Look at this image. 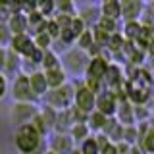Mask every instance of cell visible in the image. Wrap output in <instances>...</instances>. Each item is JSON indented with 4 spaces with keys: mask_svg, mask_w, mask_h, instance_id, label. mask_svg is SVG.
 <instances>
[{
    "mask_svg": "<svg viewBox=\"0 0 154 154\" xmlns=\"http://www.w3.org/2000/svg\"><path fill=\"white\" fill-rule=\"evenodd\" d=\"M41 144V135L35 131L31 123H25V125H19L17 127V133H16V146L21 154H31L35 152Z\"/></svg>",
    "mask_w": 154,
    "mask_h": 154,
    "instance_id": "1",
    "label": "cell"
},
{
    "mask_svg": "<svg viewBox=\"0 0 154 154\" xmlns=\"http://www.w3.org/2000/svg\"><path fill=\"white\" fill-rule=\"evenodd\" d=\"M75 98V89L71 85H64L56 91H50L46 93V102H48V108L56 110H66V106L71 104V100Z\"/></svg>",
    "mask_w": 154,
    "mask_h": 154,
    "instance_id": "2",
    "label": "cell"
},
{
    "mask_svg": "<svg viewBox=\"0 0 154 154\" xmlns=\"http://www.w3.org/2000/svg\"><path fill=\"white\" fill-rule=\"evenodd\" d=\"M64 64L66 67L71 71V73H85L87 71V62H89V54L83 50H79V48H73V50H69V52H66V56H64Z\"/></svg>",
    "mask_w": 154,
    "mask_h": 154,
    "instance_id": "3",
    "label": "cell"
},
{
    "mask_svg": "<svg viewBox=\"0 0 154 154\" xmlns=\"http://www.w3.org/2000/svg\"><path fill=\"white\" fill-rule=\"evenodd\" d=\"M14 98L17 100V104H29L31 100L37 98L31 91V85H29V75L16 77V81H14Z\"/></svg>",
    "mask_w": 154,
    "mask_h": 154,
    "instance_id": "4",
    "label": "cell"
},
{
    "mask_svg": "<svg viewBox=\"0 0 154 154\" xmlns=\"http://www.w3.org/2000/svg\"><path fill=\"white\" fill-rule=\"evenodd\" d=\"M75 104H77V110H81L83 114H89L93 112V108L96 106V94L91 93L87 87H79L75 91Z\"/></svg>",
    "mask_w": 154,
    "mask_h": 154,
    "instance_id": "5",
    "label": "cell"
},
{
    "mask_svg": "<svg viewBox=\"0 0 154 154\" xmlns=\"http://www.w3.org/2000/svg\"><path fill=\"white\" fill-rule=\"evenodd\" d=\"M96 108H98L96 112H100L104 118L106 116H114L116 110H118V100L110 91H104V93L96 96Z\"/></svg>",
    "mask_w": 154,
    "mask_h": 154,
    "instance_id": "6",
    "label": "cell"
},
{
    "mask_svg": "<svg viewBox=\"0 0 154 154\" xmlns=\"http://www.w3.org/2000/svg\"><path fill=\"white\" fill-rule=\"evenodd\" d=\"M106 71H108V62L100 54V56H94L93 60H89L85 73H87V79H104Z\"/></svg>",
    "mask_w": 154,
    "mask_h": 154,
    "instance_id": "7",
    "label": "cell"
},
{
    "mask_svg": "<svg viewBox=\"0 0 154 154\" xmlns=\"http://www.w3.org/2000/svg\"><path fill=\"white\" fill-rule=\"evenodd\" d=\"M10 45H12V52H16V54H23L25 58H29L31 52L35 50V42H33L27 35H14Z\"/></svg>",
    "mask_w": 154,
    "mask_h": 154,
    "instance_id": "8",
    "label": "cell"
},
{
    "mask_svg": "<svg viewBox=\"0 0 154 154\" xmlns=\"http://www.w3.org/2000/svg\"><path fill=\"white\" fill-rule=\"evenodd\" d=\"M118 122L123 125V127H131L135 122V110L131 108V104L127 102L125 98H122V102L118 100Z\"/></svg>",
    "mask_w": 154,
    "mask_h": 154,
    "instance_id": "9",
    "label": "cell"
},
{
    "mask_svg": "<svg viewBox=\"0 0 154 154\" xmlns=\"http://www.w3.org/2000/svg\"><path fill=\"white\" fill-rule=\"evenodd\" d=\"M50 144H52V152H56V154H71L73 152V141H71L69 135H54Z\"/></svg>",
    "mask_w": 154,
    "mask_h": 154,
    "instance_id": "10",
    "label": "cell"
},
{
    "mask_svg": "<svg viewBox=\"0 0 154 154\" xmlns=\"http://www.w3.org/2000/svg\"><path fill=\"white\" fill-rule=\"evenodd\" d=\"M29 85H31V91H33V94H35V96L46 94L48 83H46L45 71H35L33 75H29Z\"/></svg>",
    "mask_w": 154,
    "mask_h": 154,
    "instance_id": "11",
    "label": "cell"
},
{
    "mask_svg": "<svg viewBox=\"0 0 154 154\" xmlns=\"http://www.w3.org/2000/svg\"><path fill=\"white\" fill-rule=\"evenodd\" d=\"M8 29H10V33H12V37L14 35H25V31H27V16H23V14H12V17L8 19Z\"/></svg>",
    "mask_w": 154,
    "mask_h": 154,
    "instance_id": "12",
    "label": "cell"
},
{
    "mask_svg": "<svg viewBox=\"0 0 154 154\" xmlns=\"http://www.w3.org/2000/svg\"><path fill=\"white\" fill-rule=\"evenodd\" d=\"M100 14H102V17H108L116 21V19L122 17V2H118V0H106V2L100 4Z\"/></svg>",
    "mask_w": 154,
    "mask_h": 154,
    "instance_id": "13",
    "label": "cell"
},
{
    "mask_svg": "<svg viewBox=\"0 0 154 154\" xmlns=\"http://www.w3.org/2000/svg\"><path fill=\"white\" fill-rule=\"evenodd\" d=\"M45 77H46L48 89H52V91H56V89H60V87L66 85V73L62 71V67H56V69L45 71Z\"/></svg>",
    "mask_w": 154,
    "mask_h": 154,
    "instance_id": "14",
    "label": "cell"
},
{
    "mask_svg": "<svg viewBox=\"0 0 154 154\" xmlns=\"http://www.w3.org/2000/svg\"><path fill=\"white\" fill-rule=\"evenodd\" d=\"M141 10H143L141 2H122V16L127 21H137Z\"/></svg>",
    "mask_w": 154,
    "mask_h": 154,
    "instance_id": "15",
    "label": "cell"
},
{
    "mask_svg": "<svg viewBox=\"0 0 154 154\" xmlns=\"http://www.w3.org/2000/svg\"><path fill=\"white\" fill-rule=\"evenodd\" d=\"M69 137L71 141H81L83 143L87 137H89V127H87V123H73L69 129Z\"/></svg>",
    "mask_w": 154,
    "mask_h": 154,
    "instance_id": "16",
    "label": "cell"
},
{
    "mask_svg": "<svg viewBox=\"0 0 154 154\" xmlns=\"http://www.w3.org/2000/svg\"><path fill=\"white\" fill-rule=\"evenodd\" d=\"M4 69L10 71V73H16L17 69H21V62H19L16 52H12V50L6 52V66H4Z\"/></svg>",
    "mask_w": 154,
    "mask_h": 154,
    "instance_id": "17",
    "label": "cell"
},
{
    "mask_svg": "<svg viewBox=\"0 0 154 154\" xmlns=\"http://www.w3.org/2000/svg\"><path fill=\"white\" fill-rule=\"evenodd\" d=\"M41 66L45 67L46 71L60 67V66H58V56H56L52 50H45V52H42V62H41Z\"/></svg>",
    "mask_w": 154,
    "mask_h": 154,
    "instance_id": "18",
    "label": "cell"
},
{
    "mask_svg": "<svg viewBox=\"0 0 154 154\" xmlns=\"http://www.w3.org/2000/svg\"><path fill=\"white\" fill-rule=\"evenodd\" d=\"M141 27H143V25H141L139 21H127V23H125V33H123V37L127 38V41L135 42V41H137V37H139Z\"/></svg>",
    "mask_w": 154,
    "mask_h": 154,
    "instance_id": "19",
    "label": "cell"
},
{
    "mask_svg": "<svg viewBox=\"0 0 154 154\" xmlns=\"http://www.w3.org/2000/svg\"><path fill=\"white\" fill-rule=\"evenodd\" d=\"M89 122H91V123H89V127H91V129H94V131H102L108 119H106L100 112H93V114L89 116Z\"/></svg>",
    "mask_w": 154,
    "mask_h": 154,
    "instance_id": "20",
    "label": "cell"
},
{
    "mask_svg": "<svg viewBox=\"0 0 154 154\" xmlns=\"http://www.w3.org/2000/svg\"><path fill=\"white\" fill-rule=\"evenodd\" d=\"M31 125L35 127V131H37L38 135H41V137H42V135H46L48 127H50V125L46 123V119L42 118V114H35V118L31 119Z\"/></svg>",
    "mask_w": 154,
    "mask_h": 154,
    "instance_id": "21",
    "label": "cell"
},
{
    "mask_svg": "<svg viewBox=\"0 0 154 154\" xmlns=\"http://www.w3.org/2000/svg\"><path fill=\"white\" fill-rule=\"evenodd\" d=\"M93 45H94V41H93V33H91V31H85L83 35L77 38V48L83 50V52H89V48Z\"/></svg>",
    "mask_w": 154,
    "mask_h": 154,
    "instance_id": "22",
    "label": "cell"
},
{
    "mask_svg": "<svg viewBox=\"0 0 154 154\" xmlns=\"http://www.w3.org/2000/svg\"><path fill=\"white\" fill-rule=\"evenodd\" d=\"M81 154H98V144H96V141L93 137H87L83 143H81Z\"/></svg>",
    "mask_w": 154,
    "mask_h": 154,
    "instance_id": "23",
    "label": "cell"
},
{
    "mask_svg": "<svg viewBox=\"0 0 154 154\" xmlns=\"http://www.w3.org/2000/svg\"><path fill=\"white\" fill-rule=\"evenodd\" d=\"M123 45H125V38L123 37H119V35H110L108 38V48L112 52H123Z\"/></svg>",
    "mask_w": 154,
    "mask_h": 154,
    "instance_id": "24",
    "label": "cell"
},
{
    "mask_svg": "<svg viewBox=\"0 0 154 154\" xmlns=\"http://www.w3.org/2000/svg\"><path fill=\"white\" fill-rule=\"evenodd\" d=\"M67 29H69L71 35L75 37V41H77V38H79L81 35H83L85 31H87V29H85V23L81 21L79 17H73V19H71V23H69V27H67Z\"/></svg>",
    "mask_w": 154,
    "mask_h": 154,
    "instance_id": "25",
    "label": "cell"
},
{
    "mask_svg": "<svg viewBox=\"0 0 154 154\" xmlns=\"http://www.w3.org/2000/svg\"><path fill=\"white\" fill-rule=\"evenodd\" d=\"M96 27H98L100 31H104L106 35H114L116 33V21H112V19H108V17H100L98 23H96Z\"/></svg>",
    "mask_w": 154,
    "mask_h": 154,
    "instance_id": "26",
    "label": "cell"
},
{
    "mask_svg": "<svg viewBox=\"0 0 154 154\" xmlns=\"http://www.w3.org/2000/svg\"><path fill=\"white\" fill-rule=\"evenodd\" d=\"M152 29H148V27H141V31H139V37H137V41L135 42H139L141 46H148V42H150V38H152Z\"/></svg>",
    "mask_w": 154,
    "mask_h": 154,
    "instance_id": "27",
    "label": "cell"
},
{
    "mask_svg": "<svg viewBox=\"0 0 154 154\" xmlns=\"http://www.w3.org/2000/svg\"><path fill=\"white\" fill-rule=\"evenodd\" d=\"M33 42H35V46H37V48H41V50H46V48L50 46L52 38L48 37L46 33H38V35L35 37V41H33Z\"/></svg>",
    "mask_w": 154,
    "mask_h": 154,
    "instance_id": "28",
    "label": "cell"
},
{
    "mask_svg": "<svg viewBox=\"0 0 154 154\" xmlns=\"http://www.w3.org/2000/svg\"><path fill=\"white\" fill-rule=\"evenodd\" d=\"M143 148L146 152H154V129H150L148 133H144L143 135Z\"/></svg>",
    "mask_w": 154,
    "mask_h": 154,
    "instance_id": "29",
    "label": "cell"
},
{
    "mask_svg": "<svg viewBox=\"0 0 154 154\" xmlns=\"http://www.w3.org/2000/svg\"><path fill=\"white\" fill-rule=\"evenodd\" d=\"M45 33H46L50 38H58V37H60V27H58V23L54 21V19H48V21H46Z\"/></svg>",
    "mask_w": 154,
    "mask_h": 154,
    "instance_id": "30",
    "label": "cell"
},
{
    "mask_svg": "<svg viewBox=\"0 0 154 154\" xmlns=\"http://www.w3.org/2000/svg\"><path fill=\"white\" fill-rule=\"evenodd\" d=\"M10 42H12V33H10L6 23H0V46L10 45Z\"/></svg>",
    "mask_w": 154,
    "mask_h": 154,
    "instance_id": "31",
    "label": "cell"
},
{
    "mask_svg": "<svg viewBox=\"0 0 154 154\" xmlns=\"http://www.w3.org/2000/svg\"><path fill=\"white\" fill-rule=\"evenodd\" d=\"M137 141V129L133 127H123V143L125 144H131V143H135Z\"/></svg>",
    "mask_w": 154,
    "mask_h": 154,
    "instance_id": "32",
    "label": "cell"
},
{
    "mask_svg": "<svg viewBox=\"0 0 154 154\" xmlns=\"http://www.w3.org/2000/svg\"><path fill=\"white\" fill-rule=\"evenodd\" d=\"M37 8H38V14H41V16H50L52 10H56L54 2H41V4H37Z\"/></svg>",
    "mask_w": 154,
    "mask_h": 154,
    "instance_id": "33",
    "label": "cell"
},
{
    "mask_svg": "<svg viewBox=\"0 0 154 154\" xmlns=\"http://www.w3.org/2000/svg\"><path fill=\"white\" fill-rule=\"evenodd\" d=\"M94 141H96V144H98V150H100V148H104V146H108V137H106V135H98V137H96L94 139Z\"/></svg>",
    "mask_w": 154,
    "mask_h": 154,
    "instance_id": "34",
    "label": "cell"
},
{
    "mask_svg": "<svg viewBox=\"0 0 154 154\" xmlns=\"http://www.w3.org/2000/svg\"><path fill=\"white\" fill-rule=\"evenodd\" d=\"M6 87H8V83H6V77L0 73V98H2V96L6 94Z\"/></svg>",
    "mask_w": 154,
    "mask_h": 154,
    "instance_id": "35",
    "label": "cell"
},
{
    "mask_svg": "<svg viewBox=\"0 0 154 154\" xmlns=\"http://www.w3.org/2000/svg\"><path fill=\"white\" fill-rule=\"evenodd\" d=\"M102 154H118V148H116V144L110 143L108 146H104V148H102Z\"/></svg>",
    "mask_w": 154,
    "mask_h": 154,
    "instance_id": "36",
    "label": "cell"
},
{
    "mask_svg": "<svg viewBox=\"0 0 154 154\" xmlns=\"http://www.w3.org/2000/svg\"><path fill=\"white\" fill-rule=\"evenodd\" d=\"M4 66H6V50L0 48V71L4 69Z\"/></svg>",
    "mask_w": 154,
    "mask_h": 154,
    "instance_id": "37",
    "label": "cell"
},
{
    "mask_svg": "<svg viewBox=\"0 0 154 154\" xmlns=\"http://www.w3.org/2000/svg\"><path fill=\"white\" fill-rule=\"evenodd\" d=\"M146 48H148V54H152V56H154V37L150 38V42H148V46H146Z\"/></svg>",
    "mask_w": 154,
    "mask_h": 154,
    "instance_id": "38",
    "label": "cell"
},
{
    "mask_svg": "<svg viewBox=\"0 0 154 154\" xmlns=\"http://www.w3.org/2000/svg\"><path fill=\"white\" fill-rule=\"evenodd\" d=\"M45 154H56V152H52V150H48V152H45Z\"/></svg>",
    "mask_w": 154,
    "mask_h": 154,
    "instance_id": "39",
    "label": "cell"
},
{
    "mask_svg": "<svg viewBox=\"0 0 154 154\" xmlns=\"http://www.w3.org/2000/svg\"><path fill=\"white\" fill-rule=\"evenodd\" d=\"M71 154H81V152H77V150H73V152H71Z\"/></svg>",
    "mask_w": 154,
    "mask_h": 154,
    "instance_id": "40",
    "label": "cell"
},
{
    "mask_svg": "<svg viewBox=\"0 0 154 154\" xmlns=\"http://www.w3.org/2000/svg\"><path fill=\"white\" fill-rule=\"evenodd\" d=\"M152 66H154V60H152Z\"/></svg>",
    "mask_w": 154,
    "mask_h": 154,
    "instance_id": "41",
    "label": "cell"
},
{
    "mask_svg": "<svg viewBox=\"0 0 154 154\" xmlns=\"http://www.w3.org/2000/svg\"><path fill=\"white\" fill-rule=\"evenodd\" d=\"M152 8H154V4H152Z\"/></svg>",
    "mask_w": 154,
    "mask_h": 154,
    "instance_id": "42",
    "label": "cell"
}]
</instances>
